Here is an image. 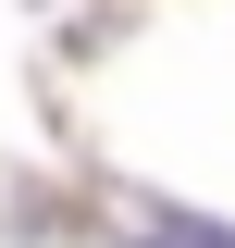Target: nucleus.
Listing matches in <instances>:
<instances>
[{
    "mask_svg": "<svg viewBox=\"0 0 235 248\" xmlns=\"http://www.w3.org/2000/svg\"><path fill=\"white\" fill-rule=\"evenodd\" d=\"M124 248H235V223H210V211H136Z\"/></svg>",
    "mask_w": 235,
    "mask_h": 248,
    "instance_id": "1",
    "label": "nucleus"
}]
</instances>
